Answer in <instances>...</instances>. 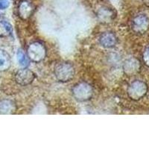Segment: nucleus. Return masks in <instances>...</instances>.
Wrapping results in <instances>:
<instances>
[{"label":"nucleus","mask_w":149,"mask_h":149,"mask_svg":"<svg viewBox=\"0 0 149 149\" xmlns=\"http://www.w3.org/2000/svg\"><path fill=\"white\" fill-rule=\"evenodd\" d=\"M54 76L61 82L66 83L74 78L75 74L74 67L71 63L62 61L57 63L54 68Z\"/></svg>","instance_id":"obj_1"},{"label":"nucleus","mask_w":149,"mask_h":149,"mask_svg":"<svg viewBox=\"0 0 149 149\" xmlns=\"http://www.w3.org/2000/svg\"><path fill=\"white\" fill-rule=\"evenodd\" d=\"M73 97L80 102H87L93 96V88L90 84L85 81L79 82L73 86L72 90Z\"/></svg>","instance_id":"obj_2"},{"label":"nucleus","mask_w":149,"mask_h":149,"mask_svg":"<svg viewBox=\"0 0 149 149\" xmlns=\"http://www.w3.org/2000/svg\"><path fill=\"white\" fill-rule=\"evenodd\" d=\"M26 55L31 61L38 63L46 58V49L42 42L35 41L29 44Z\"/></svg>","instance_id":"obj_3"},{"label":"nucleus","mask_w":149,"mask_h":149,"mask_svg":"<svg viewBox=\"0 0 149 149\" xmlns=\"http://www.w3.org/2000/svg\"><path fill=\"white\" fill-rule=\"evenodd\" d=\"M147 90V85L144 82L141 81H136L129 86L127 89V94L131 99L137 101L145 96Z\"/></svg>","instance_id":"obj_4"},{"label":"nucleus","mask_w":149,"mask_h":149,"mask_svg":"<svg viewBox=\"0 0 149 149\" xmlns=\"http://www.w3.org/2000/svg\"><path fill=\"white\" fill-rule=\"evenodd\" d=\"M35 79V74L28 68L20 69L16 72L15 81L19 85L27 86L31 84Z\"/></svg>","instance_id":"obj_5"},{"label":"nucleus","mask_w":149,"mask_h":149,"mask_svg":"<svg viewBox=\"0 0 149 149\" xmlns=\"http://www.w3.org/2000/svg\"><path fill=\"white\" fill-rule=\"evenodd\" d=\"M34 12V7L29 0H22L19 2L17 8L19 17L22 20H27L31 17Z\"/></svg>","instance_id":"obj_6"},{"label":"nucleus","mask_w":149,"mask_h":149,"mask_svg":"<svg viewBox=\"0 0 149 149\" xmlns=\"http://www.w3.org/2000/svg\"><path fill=\"white\" fill-rule=\"evenodd\" d=\"M149 27V20L145 15H138L134 19L132 22V29L135 32L144 33Z\"/></svg>","instance_id":"obj_7"},{"label":"nucleus","mask_w":149,"mask_h":149,"mask_svg":"<svg viewBox=\"0 0 149 149\" xmlns=\"http://www.w3.org/2000/svg\"><path fill=\"white\" fill-rule=\"evenodd\" d=\"M118 39L116 34L110 31L104 32L99 37V42L101 46L105 49H111L116 46Z\"/></svg>","instance_id":"obj_8"},{"label":"nucleus","mask_w":149,"mask_h":149,"mask_svg":"<svg viewBox=\"0 0 149 149\" xmlns=\"http://www.w3.org/2000/svg\"><path fill=\"white\" fill-rule=\"evenodd\" d=\"M17 111V105L13 100L2 99L0 101V115H11Z\"/></svg>","instance_id":"obj_9"},{"label":"nucleus","mask_w":149,"mask_h":149,"mask_svg":"<svg viewBox=\"0 0 149 149\" xmlns=\"http://www.w3.org/2000/svg\"><path fill=\"white\" fill-rule=\"evenodd\" d=\"M11 66L10 56L4 49H0V72L8 71Z\"/></svg>","instance_id":"obj_10"},{"label":"nucleus","mask_w":149,"mask_h":149,"mask_svg":"<svg viewBox=\"0 0 149 149\" xmlns=\"http://www.w3.org/2000/svg\"><path fill=\"white\" fill-rule=\"evenodd\" d=\"M124 71L126 74L132 75L133 74L136 73L139 69V61H136L134 58H130L127 60L123 65Z\"/></svg>","instance_id":"obj_11"},{"label":"nucleus","mask_w":149,"mask_h":149,"mask_svg":"<svg viewBox=\"0 0 149 149\" xmlns=\"http://www.w3.org/2000/svg\"><path fill=\"white\" fill-rule=\"evenodd\" d=\"M98 16L101 20L103 21V22H110L115 17L116 15L114 12L110 8H102L100 10H98Z\"/></svg>","instance_id":"obj_12"},{"label":"nucleus","mask_w":149,"mask_h":149,"mask_svg":"<svg viewBox=\"0 0 149 149\" xmlns=\"http://www.w3.org/2000/svg\"><path fill=\"white\" fill-rule=\"evenodd\" d=\"M13 33V28L9 22L0 21V38L8 37Z\"/></svg>","instance_id":"obj_13"},{"label":"nucleus","mask_w":149,"mask_h":149,"mask_svg":"<svg viewBox=\"0 0 149 149\" xmlns=\"http://www.w3.org/2000/svg\"><path fill=\"white\" fill-rule=\"evenodd\" d=\"M17 61H18L19 63V65L22 66H24V67H26L29 65V58H28L27 55H26L25 53L23 52L22 50H21L20 49H18V51L17 52Z\"/></svg>","instance_id":"obj_14"},{"label":"nucleus","mask_w":149,"mask_h":149,"mask_svg":"<svg viewBox=\"0 0 149 149\" xmlns=\"http://www.w3.org/2000/svg\"><path fill=\"white\" fill-rule=\"evenodd\" d=\"M10 5L9 0H0V10H5Z\"/></svg>","instance_id":"obj_15"},{"label":"nucleus","mask_w":149,"mask_h":149,"mask_svg":"<svg viewBox=\"0 0 149 149\" xmlns=\"http://www.w3.org/2000/svg\"><path fill=\"white\" fill-rule=\"evenodd\" d=\"M143 60L147 66H149V48H148L143 54Z\"/></svg>","instance_id":"obj_16"},{"label":"nucleus","mask_w":149,"mask_h":149,"mask_svg":"<svg viewBox=\"0 0 149 149\" xmlns=\"http://www.w3.org/2000/svg\"><path fill=\"white\" fill-rule=\"evenodd\" d=\"M142 1H143V2H144L146 6L149 7V0H142Z\"/></svg>","instance_id":"obj_17"}]
</instances>
